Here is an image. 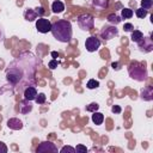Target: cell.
<instances>
[{"label": "cell", "mask_w": 153, "mask_h": 153, "mask_svg": "<svg viewBox=\"0 0 153 153\" xmlns=\"http://www.w3.org/2000/svg\"><path fill=\"white\" fill-rule=\"evenodd\" d=\"M39 63L33 53L23 51L8 63L5 71L6 80L17 92H23L27 86L36 85V71Z\"/></svg>", "instance_id": "cell-1"}, {"label": "cell", "mask_w": 153, "mask_h": 153, "mask_svg": "<svg viewBox=\"0 0 153 153\" xmlns=\"http://www.w3.org/2000/svg\"><path fill=\"white\" fill-rule=\"evenodd\" d=\"M50 32L53 33L54 38L57 39L59 42L67 43L72 39L73 30H72V24L69 20L66 19H59L55 23L51 24V30Z\"/></svg>", "instance_id": "cell-2"}, {"label": "cell", "mask_w": 153, "mask_h": 153, "mask_svg": "<svg viewBox=\"0 0 153 153\" xmlns=\"http://www.w3.org/2000/svg\"><path fill=\"white\" fill-rule=\"evenodd\" d=\"M128 73H129V76L136 81H146L148 78V73L145 63L136 62V61L131 62L128 66Z\"/></svg>", "instance_id": "cell-3"}, {"label": "cell", "mask_w": 153, "mask_h": 153, "mask_svg": "<svg viewBox=\"0 0 153 153\" xmlns=\"http://www.w3.org/2000/svg\"><path fill=\"white\" fill-rule=\"evenodd\" d=\"M76 23H78V26L82 30V31H90L93 29L94 26V19L91 14L88 13H82L80 16H78L76 18Z\"/></svg>", "instance_id": "cell-4"}, {"label": "cell", "mask_w": 153, "mask_h": 153, "mask_svg": "<svg viewBox=\"0 0 153 153\" xmlns=\"http://www.w3.org/2000/svg\"><path fill=\"white\" fill-rule=\"evenodd\" d=\"M118 35V29L116 27V25H105L102 30H100V37L104 38L105 41L112 39Z\"/></svg>", "instance_id": "cell-5"}, {"label": "cell", "mask_w": 153, "mask_h": 153, "mask_svg": "<svg viewBox=\"0 0 153 153\" xmlns=\"http://www.w3.org/2000/svg\"><path fill=\"white\" fill-rule=\"evenodd\" d=\"M36 29L41 33H47L51 30V23H50L49 19H45V18L41 17L36 20Z\"/></svg>", "instance_id": "cell-6"}, {"label": "cell", "mask_w": 153, "mask_h": 153, "mask_svg": "<svg viewBox=\"0 0 153 153\" xmlns=\"http://www.w3.org/2000/svg\"><path fill=\"white\" fill-rule=\"evenodd\" d=\"M137 47H139V50L142 51V53H149L153 50V41L152 38L148 36V37H142L139 42H137Z\"/></svg>", "instance_id": "cell-7"}, {"label": "cell", "mask_w": 153, "mask_h": 153, "mask_svg": "<svg viewBox=\"0 0 153 153\" xmlns=\"http://www.w3.org/2000/svg\"><path fill=\"white\" fill-rule=\"evenodd\" d=\"M99 47H100V41L97 37L90 36V37L86 38V41H85V48H86L87 51H90V53L97 51L99 49Z\"/></svg>", "instance_id": "cell-8"}, {"label": "cell", "mask_w": 153, "mask_h": 153, "mask_svg": "<svg viewBox=\"0 0 153 153\" xmlns=\"http://www.w3.org/2000/svg\"><path fill=\"white\" fill-rule=\"evenodd\" d=\"M37 153H42V152H54L57 153V147L55 146V143L50 142V141H42L38 147L36 148Z\"/></svg>", "instance_id": "cell-9"}, {"label": "cell", "mask_w": 153, "mask_h": 153, "mask_svg": "<svg viewBox=\"0 0 153 153\" xmlns=\"http://www.w3.org/2000/svg\"><path fill=\"white\" fill-rule=\"evenodd\" d=\"M140 97L141 99L146 100V102H149L153 99V87L151 85L148 86H145L141 91H140Z\"/></svg>", "instance_id": "cell-10"}, {"label": "cell", "mask_w": 153, "mask_h": 153, "mask_svg": "<svg viewBox=\"0 0 153 153\" xmlns=\"http://www.w3.org/2000/svg\"><path fill=\"white\" fill-rule=\"evenodd\" d=\"M23 94H24V98L27 99V100H35L36 96H37V90L35 86H27L24 91H23Z\"/></svg>", "instance_id": "cell-11"}, {"label": "cell", "mask_w": 153, "mask_h": 153, "mask_svg": "<svg viewBox=\"0 0 153 153\" xmlns=\"http://www.w3.org/2000/svg\"><path fill=\"white\" fill-rule=\"evenodd\" d=\"M7 127L12 130H20L23 128V122L17 117H12V118H8Z\"/></svg>", "instance_id": "cell-12"}, {"label": "cell", "mask_w": 153, "mask_h": 153, "mask_svg": "<svg viewBox=\"0 0 153 153\" xmlns=\"http://www.w3.org/2000/svg\"><path fill=\"white\" fill-rule=\"evenodd\" d=\"M32 110V104H31V100H27L24 98V100L19 102V112L25 115L27 112H30Z\"/></svg>", "instance_id": "cell-13"}, {"label": "cell", "mask_w": 153, "mask_h": 153, "mask_svg": "<svg viewBox=\"0 0 153 153\" xmlns=\"http://www.w3.org/2000/svg\"><path fill=\"white\" fill-rule=\"evenodd\" d=\"M37 17H38V16H37V13H36V11H35L33 8H26L25 12H24V18H25L26 20H29V22L36 20Z\"/></svg>", "instance_id": "cell-14"}, {"label": "cell", "mask_w": 153, "mask_h": 153, "mask_svg": "<svg viewBox=\"0 0 153 153\" xmlns=\"http://www.w3.org/2000/svg\"><path fill=\"white\" fill-rule=\"evenodd\" d=\"M51 10H53L54 13H62V12L65 11V5H63L62 1L55 0V1L53 2V5H51Z\"/></svg>", "instance_id": "cell-15"}, {"label": "cell", "mask_w": 153, "mask_h": 153, "mask_svg": "<svg viewBox=\"0 0 153 153\" xmlns=\"http://www.w3.org/2000/svg\"><path fill=\"white\" fill-rule=\"evenodd\" d=\"M103 121H104V115H103L102 112H98V111L92 112V122H93L94 124L99 126V124L103 123Z\"/></svg>", "instance_id": "cell-16"}, {"label": "cell", "mask_w": 153, "mask_h": 153, "mask_svg": "<svg viewBox=\"0 0 153 153\" xmlns=\"http://www.w3.org/2000/svg\"><path fill=\"white\" fill-rule=\"evenodd\" d=\"M108 22L110 23V24H112V25H117V24H120L121 23V17L120 16H117L116 13H110L109 16H108Z\"/></svg>", "instance_id": "cell-17"}, {"label": "cell", "mask_w": 153, "mask_h": 153, "mask_svg": "<svg viewBox=\"0 0 153 153\" xmlns=\"http://www.w3.org/2000/svg\"><path fill=\"white\" fill-rule=\"evenodd\" d=\"M92 5L96 8L104 10V8L108 7V0H92Z\"/></svg>", "instance_id": "cell-18"}, {"label": "cell", "mask_w": 153, "mask_h": 153, "mask_svg": "<svg viewBox=\"0 0 153 153\" xmlns=\"http://www.w3.org/2000/svg\"><path fill=\"white\" fill-rule=\"evenodd\" d=\"M143 37V33L140 31V30H133L131 31V36H130V39L133 41V42H135V43H137L141 38Z\"/></svg>", "instance_id": "cell-19"}, {"label": "cell", "mask_w": 153, "mask_h": 153, "mask_svg": "<svg viewBox=\"0 0 153 153\" xmlns=\"http://www.w3.org/2000/svg\"><path fill=\"white\" fill-rule=\"evenodd\" d=\"M133 14H134L133 10H130V8H128V7H123L122 11H121V17H122L123 19H129V18L133 17Z\"/></svg>", "instance_id": "cell-20"}, {"label": "cell", "mask_w": 153, "mask_h": 153, "mask_svg": "<svg viewBox=\"0 0 153 153\" xmlns=\"http://www.w3.org/2000/svg\"><path fill=\"white\" fill-rule=\"evenodd\" d=\"M153 6V0H141V7L143 10H151Z\"/></svg>", "instance_id": "cell-21"}, {"label": "cell", "mask_w": 153, "mask_h": 153, "mask_svg": "<svg viewBox=\"0 0 153 153\" xmlns=\"http://www.w3.org/2000/svg\"><path fill=\"white\" fill-rule=\"evenodd\" d=\"M135 14H136L137 18H141V19H142V18H145V17L148 14V11H147V10H143L142 7H140V8H137V10L135 11Z\"/></svg>", "instance_id": "cell-22"}, {"label": "cell", "mask_w": 153, "mask_h": 153, "mask_svg": "<svg viewBox=\"0 0 153 153\" xmlns=\"http://www.w3.org/2000/svg\"><path fill=\"white\" fill-rule=\"evenodd\" d=\"M86 86H87V88H90V90H93V88H97V87L99 86V82H98L96 79H90V80L87 81Z\"/></svg>", "instance_id": "cell-23"}, {"label": "cell", "mask_w": 153, "mask_h": 153, "mask_svg": "<svg viewBox=\"0 0 153 153\" xmlns=\"http://www.w3.org/2000/svg\"><path fill=\"white\" fill-rule=\"evenodd\" d=\"M98 109H99L98 103H91V104H88V105L86 106V111H88V112H94V111H97Z\"/></svg>", "instance_id": "cell-24"}, {"label": "cell", "mask_w": 153, "mask_h": 153, "mask_svg": "<svg viewBox=\"0 0 153 153\" xmlns=\"http://www.w3.org/2000/svg\"><path fill=\"white\" fill-rule=\"evenodd\" d=\"M35 100H36L37 104H43V103H45V94H44V93H37Z\"/></svg>", "instance_id": "cell-25"}, {"label": "cell", "mask_w": 153, "mask_h": 153, "mask_svg": "<svg viewBox=\"0 0 153 153\" xmlns=\"http://www.w3.org/2000/svg\"><path fill=\"white\" fill-rule=\"evenodd\" d=\"M75 153V148H73L72 146H63L61 149H60V153Z\"/></svg>", "instance_id": "cell-26"}, {"label": "cell", "mask_w": 153, "mask_h": 153, "mask_svg": "<svg viewBox=\"0 0 153 153\" xmlns=\"http://www.w3.org/2000/svg\"><path fill=\"white\" fill-rule=\"evenodd\" d=\"M75 152H76V153H86V152H87V148H86V146H84V145H78V146L75 147Z\"/></svg>", "instance_id": "cell-27"}, {"label": "cell", "mask_w": 153, "mask_h": 153, "mask_svg": "<svg viewBox=\"0 0 153 153\" xmlns=\"http://www.w3.org/2000/svg\"><path fill=\"white\" fill-rule=\"evenodd\" d=\"M123 30H124L126 32H131V31L134 30V26H133V24H130V23H126L124 26H123Z\"/></svg>", "instance_id": "cell-28"}, {"label": "cell", "mask_w": 153, "mask_h": 153, "mask_svg": "<svg viewBox=\"0 0 153 153\" xmlns=\"http://www.w3.org/2000/svg\"><path fill=\"white\" fill-rule=\"evenodd\" d=\"M33 10L36 11V13H37L38 18L43 17V14H44V12H45V11H44V8H43V7H41V6H39V7H36V8H33Z\"/></svg>", "instance_id": "cell-29"}, {"label": "cell", "mask_w": 153, "mask_h": 153, "mask_svg": "<svg viewBox=\"0 0 153 153\" xmlns=\"http://www.w3.org/2000/svg\"><path fill=\"white\" fill-rule=\"evenodd\" d=\"M48 67L50 68V69H55L56 67H57V60H51V61H49V63H48Z\"/></svg>", "instance_id": "cell-30"}, {"label": "cell", "mask_w": 153, "mask_h": 153, "mask_svg": "<svg viewBox=\"0 0 153 153\" xmlns=\"http://www.w3.org/2000/svg\"><path fill=\"white\" fill-rule=\"evenodd\" d=\"M111 111H112L114 114H121L122 109H121V106H120V105H114V106L111 108Z\"/></svg>", "instance_id": "cell-31"}, {"label": "cell", "mask_w": 153, "mask_h": 153, "mask_svg": "<svg viewBox=\"0 0 153 153\" xmlns=\"http://www.w3.org/2000/svg\"><path fill=\"white\" fill-rule=\"evenodd\" d=\"M7 151H8L7 146H6L4 142L0 141V153H7Z\"/></svg>", "instance_id": "cell-32"}, {"label": "cell", "mask_w": 153, "mask_h": 153, "mask_svg": "<svg viewBox=\"0 0 153 153\" xmlns=\"http://www.w3.org/2000/svg\"><path fill=\"white\" fill-rule=\"evenodd\" d=\"M4 39V29L0 26V41Z\"/></svg>", "instance_id": "cell-33"}, {"label": "cell", "mask_w": 153, "mask_h": 153, "mask_svg": "<svg viewBox=\"0 0 153 153\" xmlns=\"http://www.w3.org/2000/svg\"><path fill=\"white\" fill-rule=\"evenodd\" d=\"M111 67H112L114 69H117V68H118V63H117V62H114V63L111 65Z\"/></svg>", "instance_id": "cell-34"}, {"label": "cell", "mask_w": 153, "mask_h": 153, "mask_svg": "<svg viewBox=\"0 0 153 153\" xmlns=\"http://www.w3.org/2000/svg\"><path fill=\"white\" fill-rule=\"evenodd\" d=\"M51 56L55 59V57H57L59 56V54H57V51H51Z\"/></svg>", "instance_id": "cell-35"}]
</instances>
